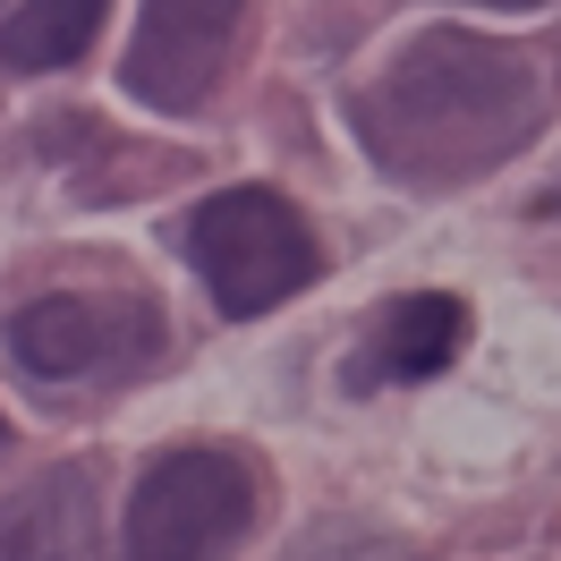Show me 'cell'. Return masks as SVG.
Instances as JSON below:
<instances>
[{
	"mask_svg": "<svg viewBox=\"0 0 561 561\" xmlns=\"http://www.w3.org/2000/svg\"><path fill=\"white\" fill-rule=\"evenodd\" d=\"M553 103H561V51L434 26L375 85H357L350 119L375 153V171H391L400 187H468L493 162H511L553 119Z\"/></svg>",
	"mask_w": 561,
	"mask_h": 561,
	"instance_id": "obj_1",
	"label": "cell"
},
{
	"mask_svg": "<svg viewBox=\"0 0 561 561\" xmlns=\"http://www.w3.org/2000/svg\"><path fill=\"white\" fill-rule=\"evenodd\" d=\"M179 247H187L196 280L213 289V307L239 323L289 307L316 280V230H307V213L280 187H221V196H205L187 213Z\"/></svg>",
	"mask_w": 561,
	"mask_h": 561,
	"instance_id": "obj_2",
	"label": "cell"
},
{
	"mask_svg": "<svg viewBox=\"0 0 561 561\" xmlns=\"http://www.w3.org/2000/svg\"><path fill=\"white\" fill-rule=\"evenodd\" d=\"M255 527V468L221 443L162 451L128 493L119 553L128 561H221Z\"/></svg>",
	"mask_w": 561,
	"mask_h": 561,
	"instance_id": "obj_3",
	"label": "cell"
},
{
	"mask_svg": "<svg viewBox=\"0 0 561 561\" xmlns=\"http://www.w3.org/2000/svg\"><path fill=\"white\" fill-rule=\"evenodd\" d=\"M247 0H145L137 43H128V94L162 119H187V111L213 103V85L239 51Z\"/></svg>",
	"mask_w": 561,
	"mask_h": 561,
	"instance_id": "obj_4",
	"label": "cell"
},
{
	"mask_svg": "<svg viewBox=\"0 0 561 561\" xmlns=\"http://www.w3.org/2000/svg\"><path fill=\"white\" fill-rule=\"evenodd\" d=\"M128 350H153V316L137 298L60 289V298H35V307L9 316V357L35 383H85V375H103L111 357H128Z\"/></svg>",
	"mask_w": 561,
	"mask_h": 561,
	"instance_id": "obj_5",
	"label": "cell"
},
{
	"mask_svg": "<svg viewBox=\"0 0 561 561\" xmlns=\"http://www.w3.org/2000/svg\"><path fill=\"white\" fill-rule=\"evenodd\" d=\"M0 561H103V485L94 459H60L0 502Z\"/></svg>",
	"mask_w": 561,
	"mask_h": 561,
	"instance_id": "obj_6",
	"label": "cell"
},
{
	"mask_svg": "<svg viewBox=\"0 0 561 561\" xmlns=\"http://www.w3.org/2000/svg\"><path fill=\"white\" fill-rule=\"evenodd\" d=\"M459 350H468V307L443 298V289H409V298H391L383 316L366 323V357L350 366V383L357 391L425 383V375H443Z\"/></svg>",
	"mask_w": 561,
	"mask_h": 561,
	"instance_id": "obj_7",
	"label": "cell"
},
{
	"mask_svg": "<svg viewBox=\"0 0 561 561\" xmlns=\"http://www.w3.org/2000/svg\"><path fill=\"white\" fill-rule=\"evenodd\" d=\"M103 9L111 0H18L0 26V60L9 69H69L103 35Z\"/></svg>",
	"mask_w": 561,
	"mask_h": 561,
	"instance_id": "obj_8",
	"label": "cell"
},
{
	"mask_svg": "<svg viewBox=\"0 0 561 561\" xmlns=\"http://www.w3.org/2000/svg\"><path fill=\"white\" fill-rule=\"evenodd\" d=\"M451 9H536V0H451Z\"/></svg>",
	"mask_w": 561,
	"mask_h": 561,
	"instance_id": "obj_9",
	"label": "cell"
},
{
	"mask_svg": "<svg viewBox=\"0 0 561 561\" xmlns=\"http://www.w3.org/2000/svg\"><path fill=\"white\" fill-rule=\"evenodd\" d=\"M0 443H9V417H0Z\"/></svg>",
	"mask_w": 561,
	"mask_h": 561,
	"instance_id": "obj_10",
	"label": "cell"
}]
</instances>
